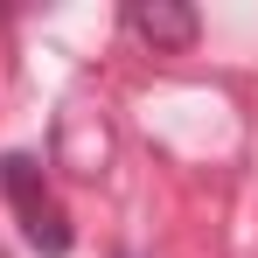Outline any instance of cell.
Here are the masks:
<instances>
[{
  "mask_svg": "<svg viewBox=\"0 0 258 258\" xmlns=\"http://www.w3.org/2000/svg\"><path fill=\"white\" fill-rule=\"evenodd\" d=\"M0 196H7V210L21 216V237L42 258H70V244H77L70 210L56 203V188L42 181V168H35L28 154H0Z\"/></svg>",
  "mask_w": 258,
  "mask_h": 258,
  "instance_id": "cell-1",
  "label": "cell"
},
{
  "mask_svg": "<svg viewBox=\"0 0 258 258\" xmlns=\"http://www.w3.org/2000/svg\"><path fill=\"white\" fill-rule=\"evenodd\" d=\"M126 28L140 35V42H154V49H188L196 35H203L196 7H174V0H133V7H126Z\"/></svg>",
  "mask_w": 258,
  "mask_h": 258,
  "instance_id": "cell-2",
  "label": "cell"
}]
</instances>
